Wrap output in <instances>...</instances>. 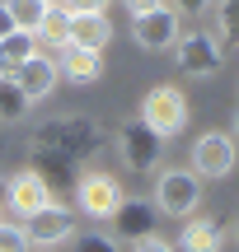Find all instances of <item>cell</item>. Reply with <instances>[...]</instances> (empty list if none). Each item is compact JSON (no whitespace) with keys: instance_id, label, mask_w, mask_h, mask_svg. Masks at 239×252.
Returning a JSON list of instances; mask_svg holds the SVG:
<instances>
[{"instance_id":"cell-1","label":"cell","mask_w":239,"mask_h":252,"mask_svg":"<svg viewBox=\"0 0 239 252\" xmlns=\"http://www.w3.org/2000/svg\"><path fill=\"white\" fill-rule=\"evenodd\" d=\"M141 122L159 135V140H178L188 131V98L178 84H150L146 98H141Z\"/></svg>"},{"instance_id":"cell-2","label":"cell","mask_w":239,"mask_h":252,"mask_svg":"<svg viewBox=\"0 0 239 252\" xmlns=\"http://www.w3.org/2000/svg\"><path fill=\"white\" fill-rule=\"evenodd\" d=\"M155 210L169 220H188L202 210V178H197L193 168H164L155 178Z\"/></svg>"},{"instance_id":"cell-3","label":"cell","mask_w":239,"mask_h":252,"mask_svg":"<svg viewBox=\"0 0 239 252\" xmlns=\"http://www.w3.org/2000/svg\"><path fill=\"white\" fill-rule=\"evenodd\" d=\"M188 163H193V173H197L202 182H225V178L235 173V163H239L235 135H225V131H202V135L193 140Z\"/></svg>"},{"instance_id":"cell-4","label":"cell","mask_w":239,"mask_h":252,"mask_svg":"<svg viewBox=\"0 0 239 252\" xmlns=\"http://www.w3.org/2000/svg\"><path fill=\"white\" fill-rule=\"evenodd\" d=\"M122 182L113 178V173H84L80 182H75V206H80L84 220H94V224H108L113 215H118L122 206Z\"/></svg>"},{"instance_id":"cell-5","label":"cell","mask_w":239,"mask_h":252,"mask_svg":"<svg viewBox=\"0 0 239 252\" xmlns=\"http://www.w3.org/2000/svg\"><path fill=\"white\" fill-rule=\"evenodd\" d=\"M24 224V238H28V248H61V243H71L80 229H75V210H66V206H42V210H33V215H24L19 220Z\"/></svg>"},{"instance_id":"cell-6","label":"cell","mask_w":239,"mask_h":252,"mask_svg":"<svg viewBox=\"0 0 239 252\" xmlns=\"http://www.w3.org/2000/svg\"><path fill=\"white\" fill-rule=\"evenodd\" d=\"M174 61H178V75L206 80V75H216V70H221L225 47L216 42L211 33H178V42H174Z\"/></svg>"},{"instance_id":"cell-7","label":"cell","mask_w":239,"mask_h":252,"mask_svg":"<svg viewBox=\"0 0 239 252\" xmlns=\"http://www.w3.org/2000/svg\"><path fill=\"white\" fill-rule=\"evenodd\" d=\"M178 9L174 5H159V9H146V14H131V37H136L141 52H174L178 42Z\"/></svg>"},{"instance_id":"cell-8","label":"cell","mask_w":239,"mask_h":252,"mask_svg":"<svg viewBox=\"0 0 239 252\" xmlns=\"http://www.w3.org/2000/svg\"><path fill=\"white\" fill-rule=\"evenodd\" d=\"M118 150H122V163L136 173H155L159 168V154H164V140L150 131L141 117H131L127 126L118 131Z\"/></svg>"},{"instance_id":"cell-9","label":"cell","mask_w":239,"mask_h":252,"mask_svg":"<svg viewBox=\"0 0 239 252\" xmlns=\"http://www.w3.org/2000/svg\"><path fill=\"white\" fill-rule=\"evenodd\" d=\"M14 80H19V89H24L28 108H33V103H42V98H52L56 84H61L56 56H52V52H33L28 61H19V65H14Z\"/></svg>"},{"instance_id":"cell-10","label":"cell","mask_w":239,"mask_h":252,"mask_svg":"<svg viewBox=\"0 0 239 252\" xmlns=\"http://www.w3.org/2000/svg\"><path fill=\"white\" fill-rule=\"evenodd\" d=\"M155 224H159V210H155V201H141V196H122V206H118V215L108 220V234L118 238H150L155 234Z\"/></svg>"},{"instance_id":"cell-11","label":"cell","mask_w":239,"mask_h":252,"mask_svg":"<svg viewBox=\"0 0 239 252\" xmlns=\"http://www.w3.org/2000/svg\"><path fill=\"white\" fill-rule=\"evenodd\" d=\"M5 206L14 210L19 220L33 215V210H42V206H52V187H47V178H42L38 168H19L14 178H9V196H5Z\"/></svg>"},{"instance_id":"cell-12","label":"cell","mask_w":239,"mask_h":252,"mask_svg":"<svg viewBox=\"0 0 239 252\" xmlns=\"http://www.w3.org/2000/svg\"><path fill=\"white\" fill-rule=\"evenodd\" d=\"M52 56H56V70L71 84H80V89H89V84L103 80V52H84V47H75V42H61Z\"/></svg>"},{"instance_id":"cell-13","label":"cell","mask_w":239,"mask_h":252,"mask_svg":"<svg viewBox=\"0 0 239 252\" xmlns=\"http://www.w3.org/2000/svg\"><path fill=\"white\" fill-rule=\"evenodd\" d=\"M225 224L211 215H188L183 229H178V252H221L225 248Z\"/></svg>"},{"instance_id":"cell-14","label":"cell","mask_w":239,"mask_h":252,"mask_svg":"<svg viewBox=\"0 0 239 252\" xmlns=\"http://www.w3.org/2000/svg\"><path fill=\"white\" fill-rule=\"evenodd\" d=\"M66 42L84 47V52H108L113 47V19L108 14H71Z\"/></svg>"},{"instance_id":"cell-15","label":"cell","mask_w":239,"mask_h":252,"mask_svg":"<svg viewBox=\"0 0 239 252\" xmlns=\"http://www.w3.org/2000/svg\"><path fill=\"white\" fill-rule=\"evenodd\" d=\"M0 5L9 9V19H14L19 33H33V37H38V28H42L47 5H52V0H0Z\"/></svg>"},{"instance_id":"cell-16","label":"cell","mask_w":239,"mask_h":252,"mask_svg":"<svg viewBox=\"0 0 239 252\" xmlns=\"http://www.w3.org/2000/svg\"><path fill=\"white\" fill-rule=\"evenodd\" d=\"M66 24H71V5H66V0H52L42 28H38V42H47V52H56V47L66 42Z\"/></svg>"},{"instance_id":"cell-17","label":"cell","mask_w":239,"mask_h":252,"mask_svg":"<svg viewBox=\"0 0 239 252\" xmlns=\"http://www.w3.org/2000/svg\"><path fill=\"white\" fill-rule=\"evenodd\" d=\"M28 117V98H24V89H19V80L14 75H0V122H24Z\"/></svg>"},{"instance_id":"cell-18","label":"cell","mask_w":239,"mask_h":252,"mask_svg":"<svg viewBox=\"0 0 239 252\" xmlns=\"http://www.w3.org/2000/svg\"><path fill=\"white\" fill-rule=\"evenodd\" d=\"M0 52H5V61H9V65H19V61H28L33 52H42V47H38V37H33V33H19V28H14V33L0 42Z\"/></svg>"},{"instance_id":"cell-19","label":"cell","mask_w":239,"mask_h":252,"mask_svg":"<svg viewBox=\"0 0 239 252\" xmlns=\"http://www.w3.org/2000/svg\"><path fill=\"white\" fill-rule=\"evenodd\" d=\"M71 252H122L118 238L103 234V229H94V234H75L71 238Z\"/></svg>"},{"instance_id":"cell-20","label":"cell","mask_w":239,"mask_h":252,"mask_svg":"<svg viewBox=\"0 0 239 252\" xmlns=\"http://www.w3.org/2000/svg\"><path fill=\"white\" fill-rule=\"evenodd\" d=\"M0 252H28L24 224H9V220H0Z\"/></svg>"},{"instance_id":"cell-21","label":"cell","mask_w":239,"mask_h":252,"mask_svg":"<svg viewBox=\"0 0 239 252\" xmlns=\"http://www.w3.org/2000/svg\"><path fill=\"white\" fill-rule=\"evenodd\" d=\"M71 5V14H108L113 0H66Z\"/></svg>"},{"instance_id":"cell-22","label":"cell","mask_w":239,"mask_h":252,"mask_svg":"<svg viewBox=\"0 0 239 252\" xmlns=\"http://www.w3.org/2000/svg\"><path fill=\"white\" fill-rule=\"evenodd\" d=\"M131 252H174V243H169V238H159V234H150V238H136Z\"/></svg>"},{"instance_id":"cell-23","label":"cell","mask_w":239,"mask_h":252,"mask_svg":"<svg viewBox=\"0 0 239 252\" xmlns=\"http://www.w3.org/2000/svg\"><path fill=\"white\" fill-rule=\"evenodd\" d=\"M206 5H211V0H174L178 14H193V19H202V14H206Z\"/></svg>"},{"instance_id":"cell-24","label":"cell","mask_w":239,"mask_h":252,"mask_svg":"<svg viewBox=\"0 0 239 252\" xmlns=\"http://www.w3.org/2000/svg\"><path fill=\"white\" fill-rule=\"evenodd\" d=\"M159 5H169V0H122L127 14H146V9H159Z\"/></svg>"},{"instance_id":"cell-25","label":"cell","mask_w":239,"mask_h":252,"mask_svg":"<svg viewBox=\"0 0 239 252\" xmlns=\"http://www.w3.org/2000/svg\"><path fill=\"white\" fill-rule=\"evenodd\" d=\"M9 33H14V19H9V9H5V5H0V42H5V37H9Z\"/></svg>"},{"instance_id":"cell-26","label":"cell","mask_w":239,"mask_h":252,"mask_svg":"<svg viewBox=\"0 0 239 252\" xmlns=\"http://www.w3.org/2000/svg\"><path fill=\"white\" fill-rule=\"evenodd\" d=\"M5 196H9V178H0V206H5Z\"/></svg>"},{"instance_id":"cell-27","label":"cell","mask_w":239,"mask_h":252,"mask_svg":"<svg viewBox=\"0 0 239 252\" xmlns=\"http://www.w3.org/2000/svg\"><path fill=\"white\" fill-rule=\"evenodd\" d=\"M230 238H235V243H239V215L230 220Z\"/></svg>"},{"instance_id":"cell-28","label":"cell","mask_w":239,"mask_h":252,"mask_svg":"<svg viewBox=\"0 0 239 252\" xmlns=\"http://www.w3.org/2000/svg\"><path fill=\"white\" fill-rule=\"evenodd\" d=\"M235 135H239V112H235Z\"/></svg>"},{"instance_id":"cell-29","label":"cell","mask_w":239,"mask_h":252,"mask_svg":"<svg viewBox=\"0 0 239 252\" xmlns=\"http://www.w3.org/2000/svg\"><path fill=\"white\" fill-rule=\"evenodd\" d=\"M38 252H56V248H38Z\"/></svg>"}]
</instances>
